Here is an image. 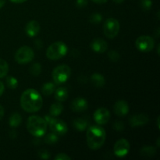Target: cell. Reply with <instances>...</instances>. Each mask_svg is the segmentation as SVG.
<instances>
[{
  "instance_id": "obj_17",
  "label": "cell",
  "mask_w": 160,
  "mask_h": 160,
  "mask_svg": "<svg viewBox=\"0 0 160 160\" xmlns=\"http://www.w3.org/2000/svg\"><path fill=\"white\" fill-rule=\"evenodd\" d=\"M73 127L75 129L78 131H84L88 129L89 127V120L88 118L81 117V118H78L73 120Z\"/></svg>"
},
{
  "instance_id": "obj_46",
  "label": "cell",
  "mask_w": 160,
  "mask_h": 160,
  "mask_svg": "<svg viewBox=\"0 0 160 160\" xmlns=\"http://www.w3.org/2000/svg\"><path fill=\"white\" fill-rule=\"evenodd\" d=\"M159 141H160V139H159V138L157 139V147H159V146H160V145H159Z\"/></svg>"
},
{
  "instance_id": "obj_34",
  "label": "cell",
  "mask_w": 160,
  "mask_h": 160,
  "mask_svg": "<svg viewBox=\"0 0 160 160\" xmlns=\"http://www.w3.org/2000/svg\"><path fill=\"white\" fill-rule=\"evenodd\" d=\"M88 5V0H77L76 6L78 8H84Z\"/></svg>"
},
{
  "instance_id": "obj_11",
  "label": "cell",
  "mask_w": 160,
  "mask_h": 160,
  "mask_svg": "<svg viewBox=\"0 0 160 160\" xmlns=\"http://www.w3.org/2000/svg\"><path fill=\"white\" fill-rule=\"evenodd\" d=\"M110 119V112L106 108L102 107L96 109L94 113V120L98 125L106 124Z\"/></svg>"
},
{
  "instance_id": "obj_19",
  "label": "cell",
  "mask_w": 160,
  "mask_h": 160,
  "mask_svg": "<svg viewBox=\"0 0 160 160\" xmlns=\"http://www.w3.org/2000/svg\"><path fill=\"white\" fill-rule=\"evenodd\" d=\"M91 81H92V84L97 88L103 87L105 85V83H106L104 77L98 73H95L92 75Z\"/></svg>"
},
{
  "instance_id": "obj_23",
  "label": "cell",
  "mask_w": 160,
  "mask_h": 160,
  "mask_svg": "<svg viewBox=\"0 0 160 160\" xmlns=\"http://www.w3.org/2000/svg\"><path fill=\"white\" fill-rule=\"evenodd\" d=\"M141 155L143 156H146V157H152V156H155L156 153V148L154 146H149V145H146V146H143L141 149Z\"/></svg>"
},
{
  "instance_id": "obj_35",
  "label": "cell",
  "mask_w": 160,
  "mask_h": 160,
  "mask_svg": "<svg viewBox=\"0 0 160 160\" xmlns=\"http://www.w3.org/2000/svg\"><path fill=\"white\" fill-rule=\"evenodd\" d=\"M34 45H35V47L37 48H41L42 47V45H43V44H42V41L39 40V39H38V40H36L35 42H34Z\"/></svg>"
},
{
  "instance_id": "obj_14",
  "label": "cell",
  "mask_w": 160,
  "mask_h": 160,
  "mask_svg": "<svg viewBox=\"0 0 160 160\" xmlns=\"http://www.w3.org/2000/svg\"><path fill=\"white\" fill-rule=\"evenodd\" d=\"M114 112L116 115L120 117H123L128 115L129 112V106L128 103L124 100H120L117 101L114 105Z\"/></svg>"
},
{
  "instance_id": "obj_27",
  "label": "cell",
  "mask_w": 160,
  "mask_h": 160,
  "mask_svg": "<svg viewBox=\"0 0 160 160\" xmlns=\"http://www.w3.org/2000/svg\"><path fill=\"white\" fill-rule=\"evenodd\" d=\"M6 85L8 86V88H9L11 89L17 88V86H18V81H17V78H15L14 77L12 76H9L6 78Z\"/></svg>"
},
{
  "instance_id": "obj_22",
  "label": "cell",
  "mask_w": 160,
  "mask_h": 160,
  "mask_svg": "<svg viewBox=\"0 0 160 160\" xmlns=\"http://www.w3.org/2000/svg\"><path fill=\"white\" fill-rule=\"evenodd\" d=\"M56 90V87H55V84L52 82H47L43 84L42 88V92L44 95L45 96H48L51 95L53 92Z\"/></svg>"
},
{
  "instance_id": "obj_9",
  "label": "cell",
  "mask_w": 160,
  "mask_h": 160,
  "mask_svg": "<svg viewBox=\"0 0 160 160\" xmlns=\"http://www.w3.org/2000/svg\"><path fill=\"white\" fill-rule=\"evenodd\" d=\"M49 128L52 133L58 136H62L68 131L67 125L63 120H59V119L53 118L51 121L48 123Z\"/></svg>"
},
{
  "instance_id": "obj_37",
  "label": "cell",
  "mask_w": 160,
  "mask_h": 160,
  "mask_svg": "<svg viewBox=\"0 0 160 160\" xmlns=\"http://www.w3.org/2000/svg\"><path fill=\"white\" fill-rule=\"evenodd\" d=\"M4 90H5L4 84H3L2 81H0V96H1V95L3 94V92H4Z\"/></svg>"
},
{
  "instance_id": "obj_3",
  "label": "cell",
  "mask_w": 160,
  "mask_h": 160,
  "mask_svg": "<svg viewBox=\"0 0 160 160\" xmlns=\"http://www.w3.org/2000/svg\"><path fill=\"white\" fill-rule=\"evenodd\" d=\"M47 124L48 123L42 117L39 116H31L28 119L27 128L31 135L35 138H41L46 133Z\"/></svg>"
},
{
  "instance_id": "obj_20",
  "label": "cell",
  "mask_w": 160,
  "mask_h": 160,
  "mask_svg": "<svg viewBox=\"0 0 160 160\" xmlns=\"http://www.w3.org/2000/svg\"><path fill=\"white\" fill-rule=\"evenodd\" d=\"M62 110H63V106L60 102H56L53 103L49 109L50 115L52 117H58L62 113Z\"/></svg>"
},
{
  "instance_id": "obj_2",
  "label": "cell",
  "mask_w": 160,
  "mask_h": 160,
  "mask_svg": "<svg viewBox=\"0 0 160 160\" xmlns=\"http://www.w3.org/2000/svg\"><path fill=\"white\" fill-rule=\"evenodd\" d=\"M106 131L102 127L90 126L87 129V143L89 148L92 150L99 149L104 145L106 141Z\"/></svg>"
},
{
  "instance_id": "obj_25",
  "label": "cell",
  "mask_w": 160,
  "mask_h": 160,
  "mask_svg": "<svg viewBox=\"0 0 160 160\" xmlns=\"http://www.w3.org/2000/svg\"><path fill=\"white\" fill-rule=\"evenodd\" d=\"M59 140V138H58V135L55 134L54 133H50V134H46V136L45 137V142L46 144H48V145H53V144H56V142Z\"/></svg>"
},
{
  "instance_id": "obj_36",
  "label": "cell",
  "mask_w": 160,
  "mask_h": 160,
  "mask_svg": "<svg viewBox=\"0 0 160 160\" xmlns=\"http://www.w3.org/2000/svg\"><path fill=\"white\" fill-rule=\"evenodd\" d=\"M44 119H45V120L46 121V123H48L50 121H51L52 120L53 117H52V116H51V115H48V116L46 115V116H45Z\"/></svg>"
},
{
  "instance_id": "obj_38",
  "label": "cell",
  "mask_w": 160,
  "mask_h": 160,
  "mask_svg": "<svg viewBox=\"0 0 160 160\" xmlns=\"http://www.w3.org/2000/svg\"><path fill=\"white\" fill-rule=\"evenodd\" d=\"M92 1L97 4H103V3H106L107 0H92Z\"/></svg>"
},
{
  "instance_id": "obj_13",
  "label": "cell",
  "mask_w": 160,
  "mask_h": 160,
  "mask_svg": "<svg viewBox=\"0 0 160 160\" xmlns=\"http://www.w3.org/2000/svg\"><path fill=\"white\" fill-rule=\"evenodd\" d=\"M88 104L87 100L81 97H78L73 99L70 104L71 109L73 112H84L88 109Z\"/></svg>"
},
{
  "instance_id": "obj_15",
  "label": "cell",
  "mask_w": 160,
  "mask_h": 160,
  "mask_svg": "<svg viewBox=\"0 0 160 160\" xmlns=\"http://www.w3.org/2000/svg\"><path fill=\"white\" fill-rule=\"evenodd\" d=\"M91 48L98 53H103L108 48L107 42L102 38H95L91 43Z\"/></svg>"
},
{
  "instance_id": "obj_45",
  "label": "cell",
  "mask_w": 160,
  "mask_h": 160,
  "mask_svg": "<svg viewBox=\"0 0 160 160\" xmlns=\"http://www.w3.org/2000/svg\"><path fill=\"white\" fill-rule=\"evenodd\" d=\"M157 126L158 128H159V117H158L157 118Z\"/></svg>"
},
{
  "instance_id": "obj_26",
  "label": "cell",
  "mask_w": 160,
  "mask_h": 160,
  "mask_svg": "<svg viewBox=\"0 0 160 160\" xmlns=\"http://www.w3.org/2000/svg\"><path fill=\"white\" fill-rule=\"evenodd\" d=\"M29 70L33 76H38L42 72V66L38 62H35L31 66Z\"/></svg>"
},
{
  "instance_id": "obj_10",
  "label": "cell",
  "mask_w": 160,
  "mask_h": 160,
  "mask_svg": "<svg viewBox=\"0 0 160 160\" xmlns=\"http://www.w3.org/2000/svg\"><path fill=\"white\" fill-rule=\"evenodd\" d=\"M130 151V143L127 139L121 138L117 141L114 145V154L118 157H124Z\"/></svg>"
},
{
  "instance_id": "obj_31",
  "label": "cell",
  "mask_w": 160,
  "mask_h": 160,
  "mask_svg": "<svg viewBox=\"0 0 160 160\" xmlns=\"http://www.w3.org/2000/svg\"><path fill=\"white\" fill-rule=\"evenodd\" d=\"M114 130L118 131H122L124 130V124L123 123V122L121 121H116L114 123L113 126H112Z\"/></svg>"
},
{
  "instance_id": "obj_42",
  "label": "cell",
  "mask_w": 160,
  "mask_h": 160,
  "mask_svg": "<svg viewBox=\"0 0 160 160\" xmlns=\"http://www.w3.org/2000/svg\"><path fill=\"white\" fill-rule=\"evenodd\" d=\"M154 34H155V36H156V38H157L159 37V34H160L159 28H157V29L154 31Z\"/></svg>"
},
{
  "instance_id": "obj_21",
  "label": "cell",
  "mask_w": 160,
  "mask_h": 160,
  "mask_svg": "<svg viewBox=\"0 0 160 160\" xmlns=\"http://www.w3.org/2000/svg\"><path fill=\"white\" fill-rule=\"evenodd\" d=\"M22 122L21 115L18 112H15L11 115V117L9 119V124L12 128H17L20 126V124Z\"/></svg>"
},
{
  "instance_id": "obj_44",
  "label": "cell",
  "mask_w": 160,
  "mask_h": 160,
  "mask_svg": "<svg viewBox=\"0 0 160 160\" xmlns=\"http://www.w3.org/2000/svg\"><path fill=\"white\" fill-rule=\"evenodd\" d=\"M112 1H113L115 3H117V4H120V3L123 2L124 0H112Z\"/></svg>"
},
{
  "instance_id": "obj_24",
  "label": "cell",
  "mask_w": 160,
  "mask_h": 160,
  "mask_svg": "<svg viewBox=\"0 0 160 160\" xmlns=\"http://www.w3.org/2000/svg\"><path fill=\"white\" fill-rule=\"evenodd\" d=\"M9 71V65L5 59H0V78H2L7 75Z\"/></svg>"
},
{
  "instance_id": "obj_12",
  "label": "cell",
  "mask_w": 160,
  "mask_h": 160,
  "mask_svg": "<svg viewBox=\"0 0 160 160\" xmlns=\"http://www.w3.org/2000/svg\"><path fill=\"white\" fill-rule=\"evenodd\" d=\"M148 121H149L148 116L144 113L133 115L129 119V123L132 128L143 126L146 124Z\"/></svg>"
},
{
  "instance_id": "obj_29",
  "label": "cell",
  "mask_w": 160,
  "mask_h": 160,
  "mask_svg": "<svg viewBox=\"0 0 160 160\" xmlns=\"http://www.w3.org/2000/svg\"><path fill=\"white\" fill-rule=\"evenodd\" d=\"M152 6V0H140V6L144 11H149Z\"/></svg>"
},
{
  "instance_id": "obj_16",
  "label": "cell",
  "mask_w": 160,
  "mask_h": 160,
  "mask_svg": "<svg viewBox=\"0 0 160 160\" xmlns=\"http://www.w3.org/2000/svg\"><path fill=\"white\" fill-rule=\"evenodd\" d=\"M27 35L29 37H34L40 31V24L37 20H31L27 23L25 27Z\"/></svg>"
},
{
  "instance_id": "obj_39",
  "label": "cell",
  "mask_w": 160,
  "mask_h": 160,
  "mask_svg": "<svg viewBox=\"0 0 160 160\" xmlns=\"http://www.w3.org/2000/svg\"><path fill=\"white\" fill-rule=\"evenodd\" d=\"M4 113H5L4 108H3L2 106L0 105V120H1V119L3 117V116H4Z\"/></svg>"
},
{
  "instance_id": "obj_33",
  "label": "cell",
  "mask_w": 160,
  "mask_h": 160,
  "mask_svg": "<svg viewBox=\"0 0 160 160\" xmlns=\"http://www.w3.org/2000/svg\"><path fill=\"white\" fill-rule=\"evenodd\" d=\"M54 159L56 160H70L71 158L68 155L65 154V153H59L57 156H56Z\"/></svg>"
},
{
  "instance_id": "obj_8",
  "label": "cell",
  "mask_w": 160,
  "mask_h": 160,
  "mask_svg": "<svg viewBox=\"0 0 160 160\" xmlns=\"http://www.w3.org/2000/svg\"><path fill=\"white\" fill-rule=\"evenodd\" d=\"M136 48L142 52H151L155 47V41L148 35H142L137 38L135 42Z\"/></svg>"
},
{
  "instance_id": "obj_4",
  "label": "cell",
  "mask_w": 160,
  "mask_h": 160,
  "mask_svg": "<svg viewBox=\"0 0 160 160\" xmlns=\"http://www.w3.org/2000/svg\"><path fill=\"white\" fill-rule=\"evenodd\" d=\"M67 52V46L64 42H56L50 45L46 51V56L51 60H57Z\"/></svg>"
},
{
  "instance_id": "obj_28",
  "label": "cell",
  "mask_w": 160,
  "mask_h": 160,
  "mask_svg": "<svg viewBox=\"0 0 160 160\" xmlns=\"http://www.w3.org/2000/svg\"><path fill=\"white\" fill-rule=\"evenodd\" d=\"M102 20V17L100 13H98V12H95V13H93L92 15H91L90 18H89V21L90 23H93V24H98Z\"/></svg>"
},
{
  "instance_id": "obj_40",
  "label": "cell",
  "mask_w": 160,
  "mask_h": 160,
  "mask_svg": "<svg viewBox=\"0 0 160 160\" xmlns=\"http://www.w3.org/2000/svg\"><path fill=\"white\" fill-rule=\"evenodd\" d=\"M9 1L14 3H23L25 2L26 1H28V0H9Z\"/></svg>"
},
{
  "instance_id": "obj_5",
  "label": "cell",
  "mask_w": 160,
  "mask_h": 160,
  "mask_svg": "<svg viewBox=\"0 0 160 160\" xmlns=\"http://www.w3.org/2000/svg\"><path fill=\"white\" fill-rule=\"evenodd\" d=\"M71 70L70 67L66 64L56 67L52 71V79L56 84H61L65 83L70 78Z\"/></svg>"
},
{
  "instance_id": "obj_1",
  "label": "cell",
  "mask_w": 160,
  "mask_h": 160,
  "mask_svg": "<svg viewBox=\"0 0 160 160\" xmlns=\"http://www.w3.org/2000/svg\"><path fill=\"white\" fill-rule=\"evenodd\" d=\"M43 99L37 90L29 88L23 92L20 98V106L27 112H35L41 109Z\"/></svg>"
},
{
  "instance_id": "obj_7",
  "label": "cell",
  "mask_w": 160,
  "mask_h": 160,
  "mask_svg": "<svg viewBox=\"0 0 160 160\" xmlns=\"http://www.w3.org/2000/svg\"><path fill=\"white\" fill-rule=\"evenodd\" d=\"M34 58V52L30 47L22 46L15 54V60L20 64H26L31 62Z\"/></svg>"
},
{
  "instance_id": "obj_41",
  "label": "cell",
  "mask_w": 160,
  "mask_h": 160,
  "mask_svg": "<svg viewBox=\"0 0 160 160\" xmlns=\"http://www.w3.org/2000/svg\"><path fill=\"white\" fill-rule=\"evenodd\" d=\"M9 136H10L12 138H17V132H15L14 131H12L9 133Z\"/></svg>"
},
{
  "instance_id": "obj_32",
  "label": "cell",
  "mask_w": 160,
  "mask_h": 160,
  "mask_svg": "<svg viewBox=\"0 0 160 160\" xmlns=\"http://www.w3.org/2000/svg\"><path fill=\"white\" fill-rule=\"evenodd\" d=\"M38 156L40 159H48L50 158V153L47 150H41L38 152Z\"/></svg>"
},
{
  "instance_id": "obj_18",
  "label": "cell",
  "mask_w": 160,
  "mask_h": 160,
  "mask_svg": "<svg viewBox=\"0 0 160 160\" xmlns=\"http://www.w3.org/2000/svg\"><path fill=\"white\" fill-rule=\"evenodd\" d=\"M55 98L59 102H65L68 98L67 89L64 87L58 88L56 90H55Z\"/></svg>"
},
{
  "instance_id": "obj_43",
  "label": "cell",
  "mask_w": 160,
  "mask_h": 160,
  "mask_svg": "<svg viewBox=\"0 0 160 160\" xmlns=\"http://www.w3.org/2000/svg\"><path fill=\"white\" fill-rule=\"evenodd\" d=\"M6 4V0H0V9L2 8Z\"/></svg>"
},
{
  "instance_id": "obj_30",
  "label": "cell",
  "mask_w": 160,
  "mask_h": 160,
  "mask_svg": "<svg viewBox=\"0 0 160 160\" xmlns=\"http://www.w3.org/2000/svg\"><path fill=\"white\" fill-rule=\"evenodd\" d=\"M108 57L112 62H117V61L120 60V56L118 52L114 51V50H112V51H109L108 52Z\"/></svg>"
},
{
  "instance_id": "obj_6",
  "label": "cell",
  "mask_w": 160,
  "mask_h": 160,
  "mask_svg": "<svg viewBox=\"0 0 160 160\" xmlns=\"http://www.w3.org/2000/svg\"><path fill=\"white\" fill-rule=\"evenodd\" d=\"M120 31V23L117 19L108 18L103 24V32L108 38L117 37Z\"/></svg>"
}]
</instances>
